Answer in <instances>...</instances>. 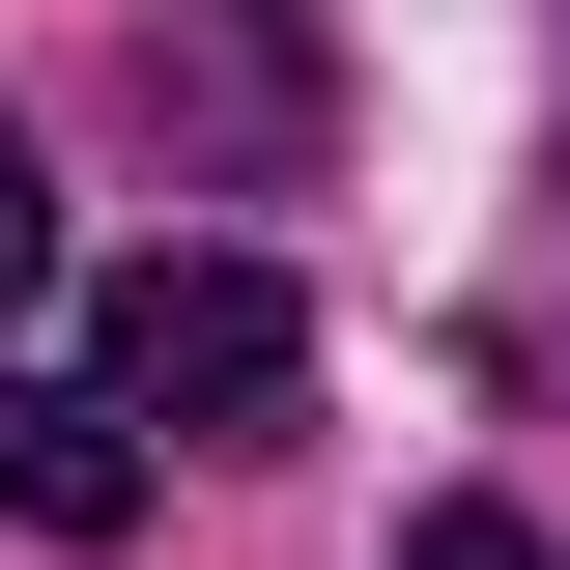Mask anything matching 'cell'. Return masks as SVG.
Listing matches in <instances>:
<instances>
[{"instance_id": "cell-2", "label": "cell", "mask_w": 570, "mask_h": 570, "mask_svg": "<svg viewBox=\"0 0 570 570\" xmlns=\"http://www.w3.org/2000/svg\"><path fill=\"white\" fill-rule=\"evenodd\" d=\"M0 513H29V542H115V513H142V428H86V400L0 371Z\"/></svg>"}, {"instance_id": "cell-4", "label": "cell", "mask_w": 570, "mask_h": 570, "mask_svg": "<svg viewBox=\"0 0 570 570\" xmlns=\"http://www.w3.org/2000/svg\"><path fill=\"white\" fill-rule=\"evenodd\" d=\"M29 285H58V200H29V142H0V314H29Z\"/></svg>"}, {"instance_id": "cell-3", "label": "cell", "mask_w": 570, "mask_h": 570, "mask_svg": "<svg viewBox=\"0 0 570 570\" xmlns=\"http://www.w3.org/2000/svg\"><path fill=\"white\" fill-rule=\"evenodd\" d=\"M400 570H570V542H542V513H485V485H456V513H400Z\"/></svg>"}, {"instance_id": "cell-1", "label": "cell", "mask_w": 570, "mask_h": 570, "mask_svg": "<svg viewBox=\"0 0 570 570\" xmlns=\"http://www.w3.org/2000/svg\"><path fill=\"white\" fill-rule=\"evenodd\" d=\"M285 400H314V314H285V257H142V285H115V428H200V456H257Z\"/></svg>"}]
</instances>
